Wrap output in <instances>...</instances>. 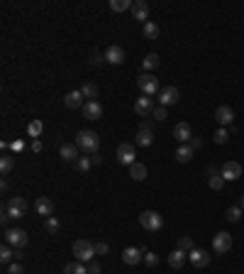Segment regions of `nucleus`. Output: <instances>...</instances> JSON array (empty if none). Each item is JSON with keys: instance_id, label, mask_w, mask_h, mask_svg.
I'll use <instances>...</instances> for the list:
<instances>
[{"instance_id": "31", "label": "nucleus", "mask_w": 244, "mask_h": 274, "mask_svg": "<svg viewBox=\"0 0 244 274\" xmlns=\"http://www.w3.org/2000/svg\"><path fill=\"white\" fill-rule=\"evenodd\" d=\"M142 32H144V37H147V39H156V37H159V27H156L152 20L144 25V30H142Z\"/></svg>"}, {"instance_id": "3", "label": "nucleus", "mask_w": 244, "mask_h": 274, "mask_svg": "<svg viewBox=\"0 0 244 274\" xmlns=\"http://www.w3.org/2000/svg\"><path fill=\"white\" fill-rule=\"evenodd\" d=\"M93 255H95L93 242H88V240H76L73 242V257L78 262H93Z\"/></svg>"}, {"instance_id": "38", "label": "nucleus", "mask_w": 244, "mask_h": 274, "mask_svg": "<svg viewBox=\"0 0 244 274\" xmlns=\"http://www.w3.org/2000/svg\"><path fill=\"white\" fill-rule=\"evenodd\" d=\"M152 118H154V120H159V123H164V120L169 118V110H166L164 105H159V108H154V113H152Z\"/></svg>"}, {"instance_id": "29", "label": "nucleus", "mask_w": 244, "mask_h": 274, "mask_svg": "<svg viewBox=\"0 0 244 274\" xmlns=\"http://www.w3.org/2000/svg\"><path fill=\"white\" fill-rule=\"evenodd\" d=\"M132 2H134V0H110V10H113V12L132 10Z\"/></svg>"}, {"instance_id": "11", "label": "nucleus", "mask_w": 244, "mask_h": 274, "mask_svg": "<svg viewBox=\"0 0 244 274\" xmlns=\"http://www.w3.org/2000/svg\"><path fill=\"white\" fill-rule=\"evenodd\" d=\"M179 98H181V93H179V88H176V86H166V88H161V93H159V103H161L164 108L176 105V103H179Z\"/></svg>"}, {"instance_id": "27", "label": "nucleus", "mask_w": 244, "mask_h": 274, "mask_svg": "<svg viewBox=\"0 0 244 274\" xmlns=\"http://www.w3.org/2000/svg\"><path fill=\"white\" fill-rule=\"evenodd\" d=\"M176 159H179L181 164H188V162L193 159V147H190V144H181V147L176 149Z\"/></svg>"}, {"instance_id": "16", "label": "nucleus", "mask_w": 244, "mask_h": 274, "mask_svg": "<svg viewBox=\"0 0 244 274\" xmlns=\"http://www.w3.org/2000/svg\"><path fill=\"white\" fill-rule=\"evenodd\" d=\"M188 260H190V265H193V267H198V270H203V267H208V265H210V255H208L205 250H200V247L190 250V252H188Z\"/></svg>"}, {"instance_id": "36", "label": "nucleus", "mask_w": 244, "mask_h": 274, "mask_svg": "<svg viewBox=\"0 0 244 274\" xmlns=\"http://www.w3.org/2000/svg\"><path fill=\"white\" fill-rule=\"evenodd\" d=\"M12 257H15L12 247H10V245H2V250H0V260H2L5 265H12Z\"/></svg>"}, {"instance_id": "22", "label": "nucleus", "mask_w": 244, "mask_h": 274, "mask_svg": "<svg viewBox=\"0 0 244 274\" xmlns=\"http://www.w3.org/2000/svg\"><path fill=\"white\" fill-rule=\"evenodd\" d=\"M174 137L181 142V144H185V142H190L193 139V133H190V125L188 123H179L176 128H174Z\"/></svg>"}, {"instance_id": "42", "label": "nucleus", "mask_w": 244, "mask_h": 274, "mask_svg": "<svg viewBox=\"0 0 244 274\" xmlns=\"http://www.w3.org/2000/svg\"><path fill=\"white\" fill-rule=\"evenodd\" d=\"M144 262H147L149 267H154V265H159V257H156L154 252H149V250H147V252H144Z\"/></svg>"}, {"instance_id": "43", "label": "nucleus", "mask_w": 244, "mask_h": 274, "mask_svg": "<svg viewBox=\"0 0 244 274\" xmlns=\"http://www.w3.org/2000/svg\"><path fill=\"white\" fill-rule=\"evenodd\" d=\"M7 274H25V267H22L20 262H12V265L7 267Z\"/></svg>"}, {"instance_id": "47", "label": "nucleus", "mask_w": 244, "mask_h": 274, "mask_svg": "<svg viewBox=\"0 0 244 274\" xmlns=\"http://www.w3.org/2000/svg\"><path fill=\"white\" fill-rule=\"evenodd\" d=\"M91 162H93V164H100V162H103V157L95 152V154H91Z\"/></svg>"}, {"instance_id": "17", "label": "nucleus", "mask_w": 244, "mask_h": 274, "mask_svg": "<svg viewBox=\"0 0 244 274\" xmlns=\"http://www.w3.org/2000/svg\"><path fill=\"white\" fill-rule=\"evenodd\" d=\"M215 120L220 123V128H230L232 120H235V110H232L230 105H220V108L215 110Z\"/></svg>"}, {"instance_id": "48", "label": "nucleus", "mask_w": 244, "mask_h": 274, "mask_svg": "<svg viewBox=\"0 0 244 274\" xmlns=\"http://www.w3.org/2000/svg\"><path fill=\"white\" fill-rule=\"evenodd\" d=\"M200 144H203V142H200V139H198V137H193V139H190V147H193V149H198V147H200Z\"/></svg>"}, {"instance_id": "12", "label": "nucleus", "mask_w": 244, "mask_h": 274, "mask_svg": "<svg viewBox=\"0 0 244 274\" xmlns=\"http://www.w3.org/2000/svg\"><path fill=\"white\" fill-rule=\"evenodd\" d=\"M132 20H139V22H149V2L147 0H134L132 2Z\"/></svg>"}, {"instance_id": "46", "label": "nucleus", "mask_w": 244, "mask_h": 274, "mask_svg": "<svg viewBox=\"0 0 244 274\" xmlns=\"http://www.w3.org/2000/svg\"><path fill=\"white\" fill-rule=\"evenodd\" d=\"M139 130H152V123L144 118V120H142V125H139Z\"/></svg>"}, {"instance_id": "44", "label": "nucleus", "mask_w": 244, "mask_h": 274, "mask_svg": "<svg viewBox=\"0 0 244 274\" xmlns=\"http://www.w3.org/2000/svg\"><path fill=\"white\" fill-rule=\"evenodd\" d=\"M108 250H110V247H108L105 242H95V255H108Z\"/></svg>"}, {"instance_id": "30", "label": "nucleus", "mask_w": 244, "mask_h": 274, "mask_svg": "<svg viewBox=\"0 0 244 274\" xmlns=\"http://www.w3.org/2000/svg\"><path fill=\"white\" fill-rule=\"evenodd\" d=\"M156 67H159V57H156V54H147V57H144V62H142V68H144V73L154 71Z\"/></svg>"}, {"instance_id": "26", "label": "nucleus", "mask_w": 244, "mask_h": 274, "mask_svg": "<svg viewBox=\"0 0 244 274\" xmlns=\"http://www.w3.org/2000/svg\"><path fill=\"white\" fill-rule=\"evenodd\" d=\"M81 93H83L86 101H95V98H98V86H95L93 81H86V83L81 86Z\"/></svg>"}, {"instance_id": "33", "label": "nucleus", "mask_w": 244, "mask_h": 274, "mask_svg": "<svg viewBox=\"0 0 244 274\" xmlns=\"http://www.w3.org/2000/svg\"><path fill=\"white\" fill-rule=\"evenodd\" d=\"M179 250H183V252H190V250H195V242H193V238H188V235H181V238H179Z\"/></svg>"}, {"instance_id": "50", "label": "nucleus", "mask_w": 244, "mask_h": 274, "mask_svg": "<svg viewBox=\"0 0 244 274\" xmlns=\"http://www.w3.org/2000/svg\"><path fill=\"white\" fill-rule=\"evenodd\" d=\"M240 206H242V210H244V194H242V199H240Z\"/></svg>"}, {"instance_id": "45", "label": "nucleus", "mask_w": 244, "mask_h": 274, "mask_svg": "<svg viewBox=\"0 0 244 274\" xmlns=\"http://www.w3.org/2000/svg\"><path fill=\"white\" fill-rule=\"evenodd\" d=\"M88 274H100V265H98V262H91V267H88Z\"/></svg>"}, {"instance_id": "5", "label": "nucleus", "mask_w": 244, "mask_h": 274, "mask_svg": "<svg viewBox=\"0 0 244 274\" xmlns=\"http://www.w3.org/2000/svg\"><path fill=\"white\" fill-rule=\"evenodd\" d=\"M139 223H142V228L149 230V233H156V230L164 225V220H161V215H159L156 210H142V213H139Z\"/></svg>"}, {"instance_id": "21", "label": "nucleus", "mask_w": 244, "mask_h": 274, "mask_svg": "<svg viewBox=\"0 0 244 274\" xmlns=\"http://www.w3.org/2000/svg\"><path fill=\"white\" fill-rule=\"evenodd\" d=\"M34 210H37L39 215H44V218H52V215H54V204H52L47 196H42V199L34 201Z\"/></svg>"}, {"instance_id": "28", "label": "nucleus", "mask_w": 244, "mask_h": 274, "mask_svg": "<svg viewBox=\"0 0 244 274\" xmlns=\"http://www.w3.org/2000/svg\"><path fill=\"white\" fill-rule=\"evenodd\" d=\"M63 274H88V267H86V262L73 260L71 265H66V267H63Z\"/></svg>"}, {"instance_id": "32", "label": "nucleus", "mask_w": 244, "mask_h": 274, "mask_svg": "<svg viewBox=\"0 0 244 274\" xmlns=\"http://www.w3.org/2000/svg\"><path fill=\"white\" fill-rule=\"evenodd\" d=\"M230 223H237L240 218H242V206H230L227 208V215H225Z\"/></svg>"}, {"instance_id": "14", "label": "nucleus", "mask_w": 244, "mask_h": 274, "mask_svg": "<svg viewBox=\"0 0 244 274\" xmlns=\"http://www.w3.org/2000/svg\"><path fill=\"white\" fill-rule=\"evenodd\" d=\"M205 174H208V184H210L213 191H220V189L225 186V176L220 174V169H217L215 164H210V167L205 169Z\"/></svg>"}, {"instance_id": "15", "label": "nucleus", "mask_w": 244, "mask_h": 274, "mask_svg": "<svg viewBox=\"0 0 244 274\" xmlns=\"http://www.w3.org/2000/svg\"><path fill=\"white\" fill-rule=\"evenodd\" d=\"M86 120H100L103 118V105L98 101H86V105L81 108Z\"/></svg>"}, {"instance_id": "25", "label": "nucleus", "mask_w": 244, "mask_h": 274, "mask_svg": "<svg viewBox=\"0 0 244 274\" xmlns=\"http://www.w3.org/2000/svg\"><path fill=\"white\" fill-rule=\"evenodd\" d=\"M152 142H154V133L152 130H139L137 137H134V144H139V147H152Z\"/></svg>"}, {"instance_id": "23", "label": "nucleus", "mask_w": 244, "mask_h": 274, "mask_svg": "<svg viewBox=\"0 0 244 274\" xmlns=\"http://www.w3.org/2000/svg\"><path fill=\"white\" fill-rule=\"evenodd\" d=\"M185 260H188V252H183V250H179V247L169 255V265H171L174 270H181L183 265H185Z\"/></svg>"}, {"instance_id": "24", "label": "nucleus", "mask_w": 244, "mask_h": 274, "mask_svg": "<svg viewBox=\"0 0 244 274\" xmlns=\"http://www.w3.org/2000/svg\"><path fill=\"white\" fill-rule=\"evenodd\" d=\"M129 176H132L134 181H144V179H147V167H144L142 162H134V164L129 167Z\"/></svg>"}, {"instance_id": "18", "label": "nucleus", "mask_w": 244, "mask_h": 274, "mask_svg": "<svg viewBox=\"0 0 244 274\" xmlns=\"http://www.w3.org/2000/svg\"><path fill=\"white\" fill-rule=\"evenodd\" d=\"M63 105H66L68 110L83 108V105H86V101H83V93H81V91H71V93H66V96H63Z\"/></svg>"}, {"instance_id": "6", "label": "nucleus", "mask_w": 244, "mask_h": 274, "mask_svg": "<svg viewBox=\"0 0 244 274\" xmlns=\"http://www.w3.org/2000/svg\"><path fill=\"white\" fill-rule=\"evenodd\" d=\"M27 242H30V235L22 228H7L5 230V245H10V247H25Z\"/></svg>"}, {"instance_id": "34", "label": "nucleus", "mask_w": 244, "mask_h": 274, "mask_svg": "<svg viewBox=\"0 0 244 274\" xmlns=\"http://www.w3.org/2000/svg\"><path fill=\"white\" fill-rule=\"evenodd\" d=\"M27 135L32 137V139L42 135V120H32V123L27 125Z\"/></svg>"}, {"instance_id": "40", "label": "nucleus", "mask_w": 244, "mask_h": 274, "mask_svg": "<svg viewBox=\"0 0 244 274\" xmlns=\"http://www.w3.org/2000/svg\"><path fill=\"white\" fill-rule=\"evenodd\" d=\"M91 164H93V162H91V157H78L76 169H78V171H88V169H91Z\"/></svg>"}, {"instance_id": "20", "label": "nucleus", "mask_w": 244, "mask_h": 274, "mask_svg": "<svg viewBox=\"0 0 244 274\" xmlns=\"http://www.w3.org/2000/svg\"><path fill=\"white\" fill-rule=\"evenodd\" d=\"M59 157L63 162H78V147H76V142H66V144H61L59 149Z\"/></svg>"}, {"instance_id": "8", "label": "nucleus", "mask_w": 244, "mask_h": 274, "mask_svg": "<svg viewBox=\"0 0 244 274\" xmlns=\"http://www.w3.org/2000/svg\"><path fill=\"white\" fill-rule=\"evenodd\" d=\"M154 98H149V96H142V98H137L134 101V113L139 115V118H149L152 113H154Z\"/></svg>"}, {"instance_id": "49", "label": "nucleus", "mask_w": 244, "mask_h": 274, "mask_svg": "<svg viewBox=\"0 0 244 274\" xmlns=\"http://www.w3.org/2000/svg\"><path fill=\"white\" fill-rule=\"evenodd\" d=\"M32 149L39 152V149H42V142H39V139H32Z\"/></svg>"}, {"instance_id": "37", "label": "nucleus", "mask_w": 244, "mask_h": 274, "mask_svg": "<svg viewBox=\"0 0 244 274\" xmlns=\"http://www.w3.org/2000/svg\"><path fill=\"white\" fill-rule=\"evenodd\" d=\"M213 139H215L217 144H225V142L230 139V130H227V128H220V130H215V135H213Z\"/></svg>"}, {"instance_id": "1", "label": "nucleus", "mask_w": 244, "mask_h": 274, "mask_svg": "<svg viewBox=\"0 0 244 274\" xmlns=\"http://www.w3.org/2000/svg\"><path fill=\"white\" fill-rule=\"evenodd\" d=\"M76 147L78 149H83L86 154H95L98 152V147H100V137L95 135L93 130H81L78 135H76Z\"/></svg>"}, {"instance_id": "4", "label": "nucleus", "mask_w": 244, "mask_h": 274, "mask_svg": "<svg viewBox=\"0 0 244 274\" xmlns=\"http://www.w3.org/2000/svg\"><path fill=\"white\" fill-rule=\"evenodd\" d=\"M27 208H30V204H27L22 196H12V199L7 201V208H5V213H7V218H15V220H20V218H25Z\"/></svg>"}, {"instance_id": "35", "label": "nucleus", "mask_w": 244, "mask_h": 274, "mask_svg": "<svg viewBox=\"0 0 244 274\" xmlns=\"http://www.w3.org/2000/svg\"><path fill=\"white\" fill-rule=\"evenodd\" d=\"M12 167H15V159H12V157H2V159H0V171H2V176H7V174L12 171Z\"/></svg>"}, {"instance_id": "41", "label": "nucleus", "mask_w": 244, "mask_h": 274, "mask_svg": "<svg viewBox=\"0 0 244 274\" xmlns=\"http://www.w3.org/2000/svg\"><path fill=\"white\" fill-rule=\"evenodd\" d=\"M88 62H91V64H93V67H100V64H103V62H105V54H100V52H93V54H91V59H88Z\"/></svg>"}, {"instance_id": "9", "label": "nucleus", "mask_w": 244, "mask_h": 274, "mask_svg": "<svg viewBox=\"0 0 244 274\" xmlns=\"http://www.w3.org/2000/svg\"><path fill=\"white\" fill-rule=\"evenodd\" d=\"M230 247H232V235H230V233H217V235L213 238V250H215L217 255H227Z\"/></svg>"}, {"instance_id": "7", "label": "nucleus", "mask_w": 244, "mask_h": 274, "mask_svg": "<svg viewBox=\"0 0 244 274\" xmlns=\"http://www.w3.org/2000/svg\"><path fill=\"white\" fill-rule=\"evenodd\" d=\"M115 154H118V162L124 164V167H132V164L137 162V159H134L137 154H134V144H132V142H122Z\"/></svg>"}, {"instance_id": "39", "label": "nucleus", "mask_w": 244, "mask_h": 274, "mask_svg": "<svg viewBox=\"0 0 244 274\" xmlns=\"http://www.w3.org/2000/svg\"><path fill=\"white\" fill-rule=\"evenodd\" d=\"M44 228H47V233H52V235H57L59 233V220L52 215V218H47V223H44Z\"/></svg>"}, {"instance_id": "10", "label": "nucleus", "mask_w": 244, "mask_h": 274, "mask_svg": "<svg viewBox=\"0 0 244 274\" xmlns=\"http://www.w3.org/2000/svg\"><path fill=\"white\" fill-rule=\"evenodd\" d=\"M144 247H124L122 250V262L124 265H129V267H134V265H139L142 260H144Z\"/></svg>"}, {"instance_id": "19", "label": "nucleus", "mask_w": 244, "mask_h": 274, "mask_svg": "<svg viewBox=\"0 0 244 274\" xmlns=\"http://www.w3.org/2000/svg\"><path fill=\"white\" fill-rule=\"evenodd\" d=\"M105 62H108V64H113V67L122 64V62H124V49L118 47V44L108 47V49H105Z\"/></svg>"}, {"instance_id": "2", "label": "nucleus", "mask_w": 244, "mask_h": 274, "mask_svg": "<svg viewBox=\"0 0 244 274\" xmlns=\"http://www.w3.org/2000/svg\"><path fill=\"white\" fill-rule=\"evenodd\" d=\"M137 86H139L142 96H149V98H154V96L161 93L159 78H156L154 73H139V76H137Z\"/></svg>"}, {"instance_id": "13", "label": "nucleus", "mask_w": 244, "mask_h": 274, "mask_svg": "<svg viewBox=\"0 0 244 274\" xmlns=\"http://www.w3.org/2000/svg\"><path fill=\"white\" fill-rule=\"evenodd\" d=\"M220 174L225 176V181H237L242 176V164L240 162H225L222 169H220Z\"/></svg>"}]
</instances>
